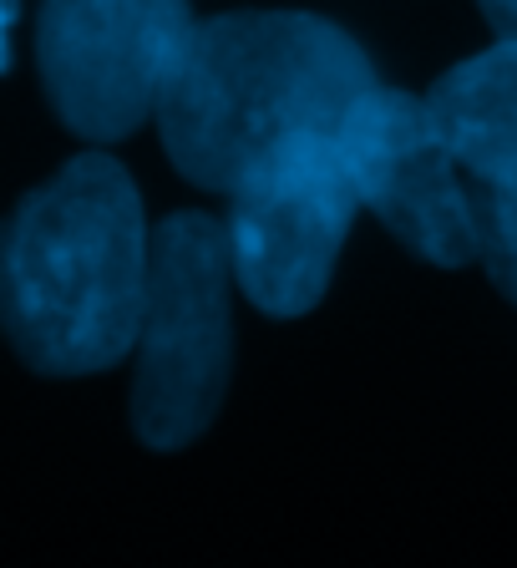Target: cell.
<instances>
[{"label": "cell", "mask_w": 517, "mask_h": 568, "mask_svg": "<svg viewBox=\"0 0 517 568\" xmlns=\"http://www.w3.org/2000/svg\"><path fill=\"white\" fill-rule=\"evenodd\" d=\"M376 87V67L351 31L310 11H234L193 21L158 132L189 183L229 193L280 148L335 132Z\"/></svg>", "instance_id": "1"}, {"label": "cell", "mask_w": 517, "mask_h": 568, "mask_svg": "<svg viewBox=\"0 0 517 568\" xmlns=\"http://www.w3.org/2000/svg\"><path fill=\"white\" fill-rule=\"evenodd\" d=\"M153 264L138 183L112 158H71L0 229V325L26 366L92 376L132 351Z\"/></svg>", "instance_id": "2"}, {"label": "cell", "mask_w": 517, "mask_h": 568, "mask_svg": "<svg viewBox=\"0 0 517 568\" xmlns=\"http://www.w3.org/2000/svg\"><path fill=\"white\" fill-rule=\"evenodd\" d=\"M234 260L209 213H173L153 234L138 315L132 426L158 452L189 447L213 422L234 366Z\"/></svg>", "instance_id": "3"}, {"label": "cell", "mask_w": 517, "mask_h": 568, "mask_svg": "<svg viewBox=\"0 0 517 568\" xmlns=\"http://www.w3.org/2000/svg\"><path fill=\"white\" fill-rule=\"evenodd\" d=\"M335 132L290 142L229 189L224 234L234 280L270 315H305L325 300L355 224L361 199Z\"/></svg>", "instance_id": "4"}, {"label": "cell", "mask_w": 517, "mask_h": 568, "mask_svg": "<svg viewBox=\"0 0 517 568\" xmlns=\"http://www.w3.org/2000/svg\"><path fill=\"white\" fill-rule=\"evenodd\" d=\"M189 36V0H41V87L77 138L118 142L158 112Z\"/></svg>", "instance_id": "5"}, {"label": "cell", "mask_w": 517, "mask_h": 568, "mask_svg": "<svg viewBox=\"0 0 517 568\" xmlns=\"http://www.w3.org/2000/svg\"><path fill=\"white\" fill-rule=\"evenodd\" d=\"M335 138L361 209L376 213L416 260L442 270L477 260V183L432 122L426 97L376 82L345 112Z\"/></svg>", "instance_id": "6"}, {"label": "cell", "mask_w": 517, "mask_h": 568, "mask_svg": "<svg viewBox=\"0 0 517 568\" xmlns=\"http://www.w3.org/2000/svg\"><path fill=\"white\" fill-rule=\"evenodd\" d=\"M426 112L477 189L517 193V47L497 41L426 92Z\"/></svg>", "instance_id": "7"}, {"label": "cell", "mask_w": 517, "mask_h": 568, "mask_svg": "<svg viewBox=\"0 0 517 568\" xmlns=\"http://www.w3.org/2000/svg\"><path fill=\"white\" fill-rule=\"evenodd\" d=\"M477 260L517 305V193L477 189Z\"/></svg>", "instance_id": "8"}, {"label": "cell", "mask_w": 517, "mask_h": 568, "mask_svg": "<svg viewBox=\"0 0 517 568\" xmlns=\"http://www.w3.org/2000/svg\"><path fill=\"white\" fill-rule=\"evenodd\" d=\"M487 16V26L497 31V41H507V47H517V0H477Z\"/></svg>", "instance_id": "9"}, {"label": "cell", "mask_w": 517, "mask_h": 568, "mask_svg": "<svg viewBox=\"0 0 517 568\" xmlns=\"http://www.w3.org/2000/svg\"><path fill=\"white\" fill-rule=\"evenodd\" d=\"M11 26H16V0H0V71L11 67Z\"/></svg>", "instance_id": "10"}]
</instances>
